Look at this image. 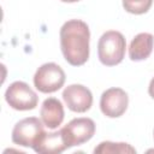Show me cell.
I'll return each instance as SVG.
<instances>
[{
	"label": "cell",
	"instance_id": "4fadbf2b",
	"mask_svg": "<svg viewBox=\"0 0 154 154\" xmlns=\"http://www.w3.org/2000/svg\"><path fill=\"white\" fill-rule=\"evenodd\" d=\"M152 4L153 0H123V7L132 14H143L148 12Z\"/></svg>",
	"mask_w": 154,
	"mask_h": 154
},
{
	"label": "cell",
	"instance_id": "8992f818",
	"mask_svg": "<svg viewBox=\"0 0 154 154\" xmlns=\"http://www.w3.org/2000/svg\"><path fill=\"white\" fill-rule=\"evenodd\" d=\"M43 132L42 120L36 117H28L14 125L12 130V142L22 147H32Z\"/></svg>",
	"mask_w": 154,
	"mask_h": 154
},
{
	"label": "cell",
	"instance_id": "277c9868",
	"mask_svg": "<svg viewBox=\"0 0 154 154\" xmlns=\"http://www.w3.org/2000/svg\"><path fill=\"white\" fill-rule=\"evenodd\" d=\"M6 102L17 111L34 109L38 103L37 94L30 88L29 84L22 81L13 82L5 91Z\"/></svg>",
	"mask_w": 154,
	"mask_h": 154
},
{
	"label": "cell",
	"instance_id": "5bb4252c",
	"mask_svg": "<svg viewBox=\"0 0 154 154\" xmlns=\"http://www.w3.org/2000/svg\"><path fill=\"white\" fill-rule=\"evenodd\" d=\"M148 93H149V95L154 99V78H152V81H150V83H149V87H148Z\"/></svg>",
	"mask_w": 154,
	"mask_h": 154
},
{
	"label": "cell",
	"instance_id": "9a60e30c",
	"mask_svg": "<svg viewBox=\"0 0 154 154\" xmlns=\"http://www.w3.org/2000/svg\"><path fill=\"white\" fill-rule=\"evenodd\" d=\"M60 1H63V2H77L79 0H60Z\"/></svg>",
	"mask_w": 154,
	"mask_h": 154
},
{
	"label": "cell",
	"instance_id": "30bf717a",
	"mask_svg": "<svg viewBox=\"0 0 154 154\" xmlns=\"http://www.w3.org/2000/svg\"><path fill=\"white\" fill-rule=\"evenodd\" d=\"M41 120L49 129H57L64 120V107L63 103L55 97H48L42 102L41 106Z\"/></svg>",
	"mask_w": 154,
	"mask_h": 154
},
{
	"label": "cell",
	"instance_id": "3957f363",
	"mask_svg": "<svg viewBox=\"0 0 154 154\" xmlns=\"http://www.w3.org/2000/svg\"><path fill=\"white\" fill-rule=\"evenodd\" d=\"M65 83V72L55 63L41 65L34 76V85L41 93L49 94L59 90Z\"/></svg>",
	"mask_w": 154,
	"mask_h": 154
},
{
	"label": "cell",
	"instance_id": "52a82bcc",
	"mask_svg": "<svg viewBox=\"0 0 154 154\" xmlns=\"http://www.w3.org/2000/svg\"><path fill=\"white\" fill-rule=\"evenodd\" d=\"M129 105L128 94L120 88H109L105 90L100 99L101 112L108 118L123 116Z\"/></svg>",
	"mask_w": 154,
	"mask_h": 154
},
{
	"label": "cell",
	"instance_id": "ba28073f",
	"mask_svg": "<svg viewBox=\"0 0 154 154\" xmlns=\"http://www.w3.org/2000/svg\"><path fill=\"white\" fill-rule=\"evenodd\" d=\"M63 99L69 109L77 113L87 112L93 105L91 91L82 84H71L63 91Z\"/></svg>",
	"mask_w": 154,
	"mask_h": 154
},
{
	"label": "cell",
	"instance_id": "6da1fadb",
	"mask_svg": "<svg viewBox=\"0 0 154 154\" xmlns=\"http://www.w3.org/2000/svg\"><path fill=\"white\" fill-rule=\"evenodd\" d=\"M90 31L87 23L71 19L60 29V48L65 60L72 66H81L89 58Z\"/></svg>",
	"mask_w": 154,
	"mask_h": 154
},
{
	"label": "cell",
	"instance_id": "9c48e42d",
	"mask_svg": "<svg viewBox=\"0 0 154 154\" xmlns=\"http://www.w3.org/2000/svg\"><path fill=\"white\" fill-rule=\"evenodd\" d=\"M32 149L36 153H41V154H59L65 149H67L61 129L54 132L45 131L38 137L36 143L32 146Z\"/></svg>",
	"mask_w": 154,
	"mask_h": 154
},
{
	"label": "cell",
	"instance_id": "7c38bea8",
	"mask_svg": "<svg viewBox=\"0 0 154 154\" xmlns=\"http://www.w3.org/2000/svg\"><path fill=\"white\" fill-rule=\"evenodd\" d=\"M94 153H119V154H126V153H136V149L134 147H131L129 143H124V142H119V143H114L111 141H105L101 142L95 149Z\"/></svg>",
	"mask_w": 154,
	"mask_h": 154
},
{
	"label": "cell",
	"instance_id": "8fae6325",
	"mask_svg": "<svg viewBox=\"0 0 154 154\" xmlns=\"http://www.w3.org/2000/svg\"><path fill=\"white\" fill-rule=\"evenodd\" d=\"M154 47V36L149 32H141L136 35L129 47V57L134 61L147 59Z\"/></svg>",
	"mask_w": 154,
	"mask_h": 154
},
{
	"label": "cell",
	"instance_id": "5b68a950",
	"mask_svg": "<svg viewBox=\"0 0 154 154\" xmlns=\"http://www.w3.org/2000/svg\"><path fill=\"white\" fill-rule=\"evenodd\" d=\"M67 149L88 142L95 134V123L90 118H75L61 129Z\"/></svg>",
	"mask_w": 154,
	"mask_h": 154
},
{
	"label": "cell",
	"instance_id": "7a4b0ae2",
	"mask_svg": "<svg viewBox=\"0 0 154 154\" xmlns=\"http://www.w3.org/2000/svg\"><path fill=\"white\" fill-rule=\"evenodd\" d=\"M126 41L122 32L116 30L106 31L101 35L97 43V55L101 64L114 66L123 61L125 55Z\"/></svg>",
	"mask_w": 154,
	"mask_h": 154
}]
</instances>
